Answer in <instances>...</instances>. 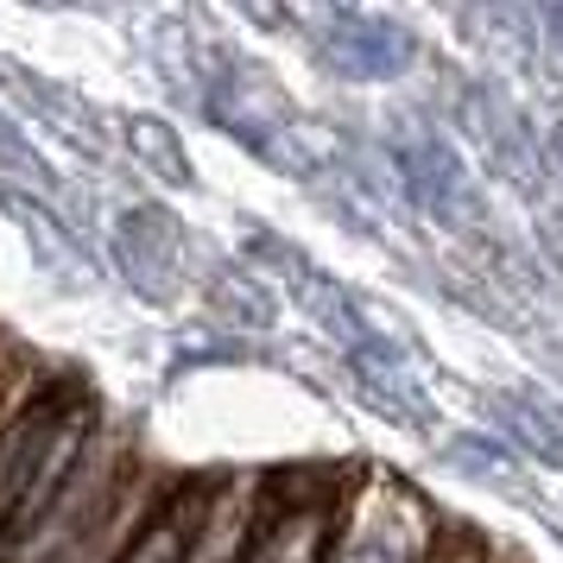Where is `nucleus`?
I'll return each mask as SVG.
<instances>
[{
	"instance_id": "7ed1b4c3",
	"label": "nucleus",
	"mask_w": 563,
	"mask_h": 563,
	"mask_svg": "<svg viewBox=\"0 0 563 563\" xmlns=\"http://www.w3.org/2000/svg\"><path fill=\"white\" fill-rule=\"evenodd\" d=\"M203 500L209 487H184V494H165L153 507V519L128 538V551L114 563H184L190 551V532H197V519H203Z\"/></svg>"
},
{
	"instance_id": "f03ea898",
	"label": "nucleus",
	"mask_w": 563,
	"mask_h": 563,
	"mask_svg": "<svg viewBox=\"0 0 563 563\" xmlns=\"http://www.w3.org/2000/svg\"><path fill=\"white\" fill-rule=\"evenodd\" d=\"M254 526H260V487H247V482L209 487L203 519H197V532H190L184 563H241L247 544H254Z\"/></svg>"
},
{
	"instance_id": "f257e3e1",
	"label": "nucleus",
	"mask_w": 563,
	"mask_h": 563,
	"mask_svg": "<svg viewBox=\"0 0 563 563\" xmlns=\"http://www.w3.org/2000/svg\"><path fill=\"white\" fill-rule=\"evenodd\" d=\"M437 526L411 487L367 482L342 494V526H335L330 563H418L437 544Z\"/></svg>"
}]
</instances>
